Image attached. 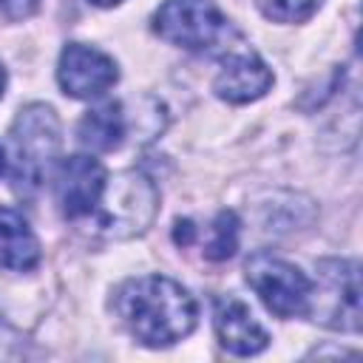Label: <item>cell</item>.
<instances>
[{"mask_svg": "<svg viewBox=\"0 0 363 363\" xmlns=\"http://www.w3.org/2000/svg\"><path fill=\"white\" fill-rule=\"evenodd\" d=\"M113 309L125 329L145 346H173L196 329V298L167 275H139L116 289Z\"/></svg>", "mask_w": 363, "mask_h": 363, "instance_id": "cell-1", "label": "cell"}, {"mask_svg": "<svg viewBox=\"0 0 363 363\" xmlns=\"http://www.w3.org/2000/svg\"><path fill=\"white\" fill-rule=\"evenodd\" d=\"M60 119L51 105L31 102L20 108L9 133V176L17 196L31 199L48 182L60 156Z\"/></svg>", "mask_w": 363, "mask_h": 363, "instance_id": "cell-2", "label": "cell"}, {"mask_svg": "<svg viewBox=\"0 0 363 363\" xmlns=\"http://www.w3.org/2000/svg\"><path fill=\"white\" fill-rule=\"evenodd\" d=\"M153 31L184 51L213 57L244 45L241 34L213 0H164L153 14Z\"/></svg>", "mask_w": 363, "mask_h": 363, "instance_id": "cell-3", "label": "cell"}, {"mask_svg": "<svg viewBox=\"0 0 363 363\" xmlns=\"http://www.w3.org/2000/svg\"><path fill=\"white\" fill-rule=\"evenodd\" d=\"M156 213H159L156 184L145 173L128 170L105 182L99 204L88 218H94L96 230L105 238H133L153 224Z\"/></svg>", "mask_w": 363, "mask_h": 363, "instance_id": "cell-4", "label": "cell"}, {"mask_svg": "<svg viewBox=\"0 0 363 363\" xmlns=\"http://www.w3.org/2000/svg\"><path fill=\"white\" fill-rule=\"evenodd\" d=\"M306 315L329 329H360V267L349 258H326L318 264V281H312Z\"/></svg>", "mask_w": 363, "mask_h": 363, "instance_id": "cell-5", "label": "cell"}, {"mask_svg": "<svg viewBox=\"0 0 363 363\" xmlns=\"http://www.w3.org/2000/svg\"><path fill=\"white\" fill-rule=\"evenodd\" d=\"M244 275H247V284L252 286V292L261 298V303L272 315H278V318L306 315L312 281L292 261L272 255V252H255L244 264Z\"/></svg>", "mask_w": 363, "mask_h": 363, "instance_id": "cell-6", "label": "cell"}, {"mask_svg": "<svg viewBox=\"0 0 363 363\" xmlns=\"http://www.w3.org/2000/svg\"><path fill=\"white\" fill-rule=\"evenodd\" d=\"M116 79H119V68L113 57H108L105 51L85 43H68L62 48L57 62V82L65 96L94 99L102 96Z\"/></svg>", "mask_w": 363, "mask_h": 363, "instance_id": "cell-7", "label": "cell"}, {"mask_svg": "<svg viewBox=\"0 0 363 363\" xmlns=\"http://www.w3.org/2000/svg\"><path fill=\"white\" fill-rule=\"evenodd\" d=\"M105 182H108V173L96 156L77 153V156L62 159L57 167V179H54L60 213L71 221L88 218L94 207L99 204Z\"/></svg>", "mask_w": 363, "mask_h": 363, "instance_id": "cell-8", "label": "cell"}, {"mask_svg": "<svg viewBox=\"0 0 363 363\" xmlns=\"http://www.w3.org/2000/svg\"><path fill=\"white\" fill-rule=\"evenodd\" d=\"M275 77L269 65L244 43L221 57V71L213 79V91L218 99L244 105L252 99H261L272 88Z\"/></svg>", "mask_w": 363, "mask_h": 363, "instance_id": "cell-9", "label": "cell"}, {"mask_svg": "<svg viewBox=\"0 0 363 363\" xmlns=\"http://www.w3.org/2000/svg\"><path fill=\"white\" fill-rule=\"evenodd\" d=\"M213 326H216L218 343L230 354L250 357V354H258V352H264L269 346L267 329L255 320L252 309L238 298H218L216 301Z\"/></svg>", "mask_w": 363, "mask_h": 363, "instance_id": "cell-10", "label": "cell"}, {"mask_svg": "<svg viewBox=\"0 0 363 363\" xmlns=\"http://www.w3.org/2000/svg\"><path fill=\"white\" fill-rule=\"evenodd\" d=\"M40 264V241L28 221L11 210L0 207V267L14 272H28Z\"/></svg>", "mask_w": 363, "mask_h": 363, "instance_id": "cell-11", "label": "cell"}, {"mask_svg": "<svg viewBox=\"0 0 363 363\" xmlns=\"http://www.w3.org/2000/svg\"><path fill=\"white\" fill-rule=\"evenodd\" d=\"M125 113H122V102H102L96 108H91L82 119H79V142L91 150H116L125 142Z\"/></svg>", "mask_w": 363, "mask_h": 363, "instance_id": "cell-12", "label": "cell"}, {"mask_svg": "<svg viewBox=\"0 0 363 363\" xmlns=\"http://www.w3.org/2000/svg\"><path fill=\"white\" fill-rule=\"evenodd\" d=\"M235 250H238V218L233 210H221L207 227L204 255L210 261H227L235 255Z\"/></svg>", "mask_w": 363, "mask_h": 363, "instance_id": "cell-13", "label": "cell"}, {"mask_svg": "<svg viewBox=\"0 0 363 363\" xmlns=\"http://www.w3.org/2000/svg\"><path fill=\"white\" fill-rule=\"evenodd\" d=\"M261 14L275 23H303L309 20L323 0H255Z\"/></svg>", "mask_w": 363, "mask_h": 363, "instance_id": "cell-14", "label": "cell"}, {"mask_svg": "<svg viewBox=\"0 0 363 363\" xmlns=\"http://www.w3.org/2000/svg\"><path fill=\"white\" fill-rule=\"evenodd\" d=\"M40 9V0H0V14L6 20H26Z\"/></svg>", "mask_w": 363, "mask_h": 363, "instance_id": "cell-15", "label": "cell"}, {"mask_svg": "<svg viewBox=\"0 0 363 363\" xmlns=\"http://www.w3.org/2000/svg\"><path fill=\"white\" fill-rule=\"evenodd\" d=\"M176 241L179 244H190L193 241V224L190 221H179L176 224Z\"/></svg>", "mask_w": 363, "mask_h": 363, "instance_id": "cell-16", "label": "cell"}, {"mask_svg": "<svg viewBox=\"0 0 363 363\" xmlns=\"http://www.w3.org/2000/svg\"><path fill=\"white\" fill-rule=\"evenodd\" d=\"M88 3H94V6H99V9H111V6H119L122 0H88Z\"/></svg>", "mask_w": 363, "mask_h": 363, "instance_id": "cell-17", "label": "cell"}, {"mask_svg": "<svg viewBox=\"0 0 363 363\" xmlns=\"http://www.w3.org/2000/svg\"><path fill=\"white\" fill-rule=\"evenodd\" d=\"M3 91H6V68L0 62V96H3Z\"/></svg>", "mask_w": 363, "mask_h": 363, "instance_id": "cell-18", "label": "cell"}, {"mask_svg": "<svg viewBox=\"0 0 363 363\" xmlns=\"http://www.w3.org/2000/svg\"><path fill=\"white\" fill-rule=\"evenodd\" d=\"M3 167H6V153H3V145H0V173H3Z\"/></svg>", "mask_w": 363, "mask_h": 363, "instance_id": "cell-19", "label": "cell"}]
</instances>
